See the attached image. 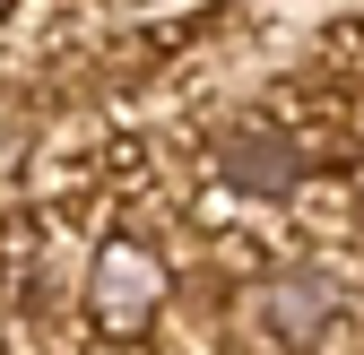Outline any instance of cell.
Here are the masks:
<instances>
[{
    "label": "cell",
    "mask_w": 364,
    "mask_h": 355,
    "mask_svg": "<svg viewBox=\"0 0 364 355\" xmlns=\"http://www.w3.org/2000/svg\"><path fill=\"white\" fill-rule=\"evenodd\" d=\"M148 295H156V278H148V260H130V251H113V260H105V312H113V321H130V312H139Z\"/></svg>",
    "instance_id": "cell-3"
},
{
    "label": "cell",
    "mask_w": 364,
    "mask_h": 355,
    "mask_svg": "<svg viewBox=\"0 0 364 355\" xmlns=\"http://www.w3.org/2000/svg\"><path fill=\"white\" fill-rule=\"evenodd\" d=\"M338 321V303H330V278H278V286H269V329H278V338H321Z\"/></svg>",
    "instance_id": "cell-2"
},
{
    "label": "cell",
    "mask_w": 364,
    "mask_h": 355,
    "mask_svg": "<svg viewBox=\"0 0 364 355\" xmlns=\"http://www.w3.org/2000/svg\"><path fill=\"white\" fill-rule=\"evenodd\" d=\"M217 173L235 191H252V200H287L295 182H304V156H295V139H278V130H217Z\"/></svg>",
    "instance_id": "cell-1"
}]
</instances>
